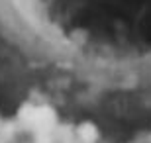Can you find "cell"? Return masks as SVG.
I'll return each instance as SVG.
<instances>
[{"label": "cell", "mask_w": 151, "mask_h": 143, "mask_svg": "<svg viewBox=\"0 0 151 143\" xmlns=\"http://www.w3.org/2000/svg\"><path fill=\"white\" fill-rule=\"evenodd\" d=\"M0 29L47 65L110 78L151 75V0H0Z\"/></svg>", "instance_id": "cell-1"}]
</instances>
